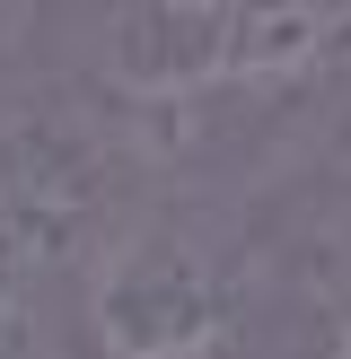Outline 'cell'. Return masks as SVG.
<instances>
[{
  "instance_id": "6da1fadb",
  "label": "cell",
  "mask_w": 351,
  "mask_h": 359,
  "mask_svg": "<svg viewBox=\"0 0 351 359\" xmlns=\"http://www.w3.org/2000/svg\"><path fill=\"white\" fill-rule=\"evenodd\" d=\"M123 237V140L88 114H0V290Z\"/></svg>"
},
{
  "instance_id": "7a4b0ae2",
  "label": "cell",
  "mask_w": 351,
  "mask_h": 359,
  "mask_svg": "<svg viewBox=\"0 0 351 359\" xmlns=\"http://www.w3.org/2000/svg\"><path fill=\"white\" fill-rule=\"evenodd\" d=\"M351 53V9H114L105 62L132 97H193V88H255Z\"/></svg>"
},
{
  "instance_id": "3957f363",
  "label": "cell",
  "mask_w": 351,
  "mask_h": 359,
  "mask_svg": "<svg viewBox=\"0 0 351 359\" xmlns=\"http://www.w3.org/2000/svg\"><path fill=\"white\" fill-rule=\"evenodd\" d=\"M237 316L220 255L193 228H132L97 263V333L114 359H202Z\"/></svg>"
},
{
  "instance_id": "277c9868",
  "label": "cell",
  "mask_w": 351,
  "mask_h": 359,
  "mask_svg": "<svg viewBox=\"0 0 351 359\" xmlns=\"http://www.w3.org/2000/svg\"><path fill=\"white\" fill-rule=\"evenodd\" d=\"M0 359H53V333L27 307V290H0Z\"/></svg>"
},
{
  "instance_id": "5b68a950",
  "label": "cell",
  "mask_w": 351,
  "mask_h": 359,
  "mask_svg": "<svg viewBox=\"0 0 351 359\" xmlns=\"http://www.w3.org/2000/svg\"><path fill=\"white\" fill-rule=\"evenodd\" d=\"M333 359H351V307H343V325H333Z\"/></svg>"
}]
</instances>
